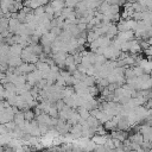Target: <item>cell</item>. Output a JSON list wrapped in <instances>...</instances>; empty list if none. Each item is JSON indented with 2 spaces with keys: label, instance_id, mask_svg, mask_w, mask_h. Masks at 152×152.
Instances as JSON below:
<instances>
[{
  "label": "cell",
  "instance_id": "obj_1",
  "mask_svg": "<svg viewBox=\"0 0 152 152\" xmlns=\"http://www.w3.org/2000/svg\"><path fill=\"white\" fill-rule=\"evenodd\" d=\"M70 133L72 135L74 139H80L82 138V125L81 124H76V125H72L71 129H70Z\"/></svg>",
  "mask_w": 152,
  "mask_h": 152
},
{
  "label": "cell",
  "instance_id": "obj_7",
  "mask_svg": "<svg viewBox=\"0 0 152 152\" xmlns=\"http://www.w3.org/2000/svg\"><path fill=\"white\" fill-rule=\"evenodd\" d=\"M24 115H25V119L27 120V121H32V120H34L36 119V113H34V110H32V109H28V110H25L24 112Z\"/></svg>",
  "mask_w": 152,
  "mask_h": 152
},
{
  "label": "cell",
  "instance_id": "obj_6",
  "mask_svg": "<svg viewBox=\"0 0 152 152\" xmlns=\"http://www.w3.org/2000/svg\"><path fill=\"white\" fill-rule=\"evenodd\" d=\"M77 112L80 113L81 118H82V119H84V120H87V119L91 115L90 110H88V109H87V108H84V107H78V108H77Z\"/></svg>",
  "mask_w": 152,
  "mask_h": 152
},
{
  "label": "cell",
  "instance_id": "obj_9",
  "mask_svg": "<svg viewBox=\"0 0 152 152\" xmlns=\"http://www.w3.org/2000/svg\"><path fill=\"white\" fill-rule=\"evenodd\" d=\"M115 152H127V151H125V148L122 146V147H116L115 148Z\"/></svg>",
  "mask_w": 152,
  "mask_h": 152
},
{
  "label": "cell",
  "instance_id": "obj_3",
  "mask_svg": "<svg viewBox=\"0 0 152 152\" xmlns=\"http://www.w3.org/2000/svg\"><path fill=\"white\" fill-rule=\"evenodd\" d=\"M23 50H24V48L20 44H12V45H10V55L11 56H20L21 57Z\"/></svg>",
  "mask_w": 152,
  "mask_h": 152
},
{
  "label": "cell",
  "instance_id": "obj_5",
  "mask_svg": "<svg viewBox=\"0 0 152 152\" xmlns=\"http://www.w3.org/2000/svg\"><path fill=\"white\" fill-rule=\"evenodd\" d=\"M128 139H129L131 141L138 142L139 145H141V144L144 142V135H142V133H141V132H137V133H134L133 135L128 137Z\"/></svg>",
  "mask_w": 152,
  "mask_h": 152
},
{
  "label": "cell",
  "instance_id": "obj_10",
  "mask_svg": "<svg viewBox=\"0 0 152 152\" xmlns=\"http://www.w3.org/2000/svg\"><path fill=\"white\" fill-rule=\"evenodd\" d=\"M104 152H115V148H108V147H107Z\"/></svg>",
  "mask_w": 152,
  "mask_h": 152
},
{
  "label": "cell",
  "instance_id": "obj_2",
  "mask_svg": "<svg viewBox=\"0 0 152 152\" xmlns=\"http://www.w3.org/2000/svg\"><path fill=\"white\" fill-rule=\"evenodd\" d=\"M110 137H112V138H114V139H118V140H120V141H122V142L128 138V135H127L126 131H121V129L112 131Z\"/></svg>",
  "mask_w": 152,
  "mask_h": 152
},
{
  "label": "cell",
  "instance_id": "obj_8",
  "mask_svg": "<svg viewBox=\"0 0 152 152\" xmlns=\"http://www.w3.org/2000/svg\"><path fill=\"white\" fill-rule=\"evenodd\" d=\"M88 90H89L90 95H93V96H96V95L100 93V88L96 87V86H90V87H88Z\"/></svg>",
  "mask_w": 152,
  "mask_h": 152
},
{
  "label": "cell",
  "instance_id": "obj_11",
  "mask_svg": "<svg viewBox=\"0 0 152 152\" xmlns=\"http://www.w3.org/2000/svg\"><path fill=\"white\" fill-rule=\"evenodd\" d=\"M147 152H152V148H150V150H148V151H147Z\"/></svg>",
  "mask_w": 152,
  "mask_h": 152
},
{
  "label": "cell",
  "instance_id": "obj_4",
  "mask_svg": "<svg viewBox=\"0 0 152 152\" xmlns=\"http://www.w3.org/2000/svg\"><path fill=\"white\" fill-rule=\"evenodd\" d=\"M107 139H108L107 135H100V134H96V135H94V137L91 138V141L95 142L96 145H104L106 141H107Z\"/></svg>",
  "mask_w": 152,
  "mask_h": 152
}]
</instances>
